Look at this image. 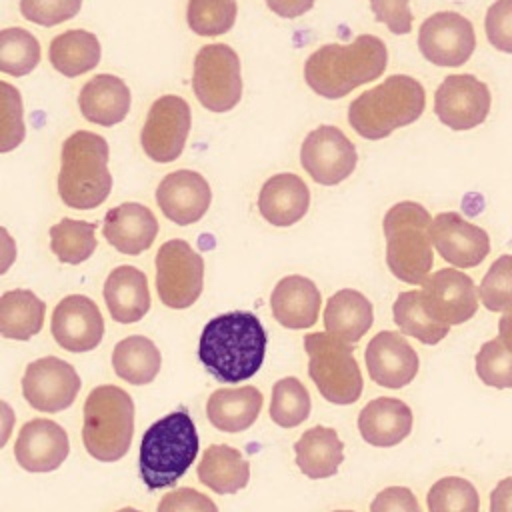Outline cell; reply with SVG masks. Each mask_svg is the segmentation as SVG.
<instances>
[{
    "instance_id": "cell-1",
    "label": "cell",
    "mask_w": 512,
    "mask_h": 512,
    "mask_svg": "<svg viewBox=\"0 0 512 512\" xmlns=\"http://www.w3.org/2000/svg\"><path fill=\"white\" fill-rule=\"evenodd\" d=\"M266 342V330L254 312H224L202 328L198 360L214 380L238 384L260 370Z\"/></svg>"
},
{
    "instance_id": "cell-2",
    "label": "cell",
    "mask_w": 512,
    "mask_h": 512,
    "mask_svg": "<svg viewBox=\"0 0 512 512\" xmlns=\"http://www.w3.org/2000/svg\"><path fill=\"white\" fill-rule=\"evenodd\" d=\"M388 64L386 44L360 34L348 44H324L304 62V82L322 98L336 100L380 78Z\"/></svg>"
},
{
    "instance_id": "cell-3",
    "label": "cell",
    "mask_w": 512,
    "mask_h": 512,
    "mask_svg": "<svg viewBox=\"0 0 512 512\" xmlns=\"http://www.w3.org/2000/svg\"><path fill=\"white\" fill-rule=\"evenodd\" d=\"M198 432L186 408L152 422L140 442L138 468L148 490L174 486L198 456Z\"/></svg>"
},
{
    "instance_id": "cell-4",
    "label": "cell",
    "mask_w": 512,
    "mask_h": 512,
    "mask_svg": "<svg viewBox=\"0 0 512 512\" xmlns=\"http://www.w3.org/2000/svg\"><path fill=\"white\" fill-rule=\"evenodd\" d=\"M426 106L424 86L408 74H392L348 106V124L366 140H382L416 122Z\"/></svg>"
},
{
    "instance_id": "cell-5",
    "label": "cell",
    "mask_w": 512,
    "mask_h": 512,
    "mask_svg": "<svg viewBox=\"0 0 512 512\" xmlns=\"http://www.w3.org/2000/svg\"><path fill=\"white\" fill-rule=\"evenodd\" d=\"M108 158V142L96 132L78 130L64 140L58 194L68 208L92 210L108 198L112 190Z\"/></svg>"
},
{
    "instance_id": "cell-6",
    "label": "cell",
    "mask_w": 512,
    "mask_h": 512,
    "mask_svg": "<svg viewBox=\"0 0 512 512\" xmlns=\"http://www.w3.org/2000/svg\"><path fill=\"white\" fill-rule=\"evenodd\" d=\"M430 212L412 200L396 202L382 220L388 270L402 282L422 286L434 264Z\"/></svg>"
},
{
    "instance_id": "cell-7",
    "label": "cell",
    "mask_w": 512,
    "mask_h": 512,
    "mask_svg": "<svg viewBox=\"0 0 512 512\" xmlns=\"http://www.w3.org/2000/svg\"><path fill=\"white\" fill-rule=\"evenodd\" d=\"M134 436V400L114 384L90 390L84 402L82 442L86 452L100 462L120 460Z\"/></svg>"
},
{
    "instance_id": "cell-8",
    "label": "cell",
    "mask_w": 512,
    "mask_h": 512,
    "mask_svg": "<svg viewBox=\"0 0 512 512\" xmlns=\"http://www.w3.org/2000/svg\"><path fill=\"white\" fill-rule=\"evenodd\" d=\"M304 350L308 354V376L324 400L346 406L360 398L364 380L354 358V344L324 330L306 334Z\"/></svg>"
},
{
    "instance_id": "cell-9",
    "label": "cell",
    "mask_w": 512,
    "mask_h": 512,
    "mask_svg": "<svg viewBox=\"0 0 512 512\" xmlns=\"http://www.w3.org/2000/svg\"><path fill=\"white\" fill-rule=\"evenodd\" d=\"M192 88L198 102L216 114L232 110L242 98L240 58L228 44H206L194 56Z\"/></svg>"
},
{
    "instance_id": "cell-10",
    "label": "cell",
    "mask_w": 512,
    "mask_h": 512,
    "mask_svg": "<svg viewBox=\"0 0 512 512\" xmlns=\"http://www.w3.org/2000/svg\"><path fill=\"white\" fill-rule=\"evenodd\" d=\"M156 290L164 306L190 308L204 288V260L180 238L164 242L156 252Z\"/></svg>"
},
{
    "instance_id": "cell-11",
    "label": "cell",
    "mask_w": 512,
    "mask_h": 512,
    "mask_svg": "<svg viewBox=\"0 0 512 512\" xmlns=\"http://www.w3.org/2000/svg\"><path fill=\"white\" fill-rule=\"evenodd\" d=\"M192 116L190 106L176 94H164L148 110L140 132L144 154L160 164L174 162L186 144Z\"/></svg>"
},
{
    "instance_id": "cell-12",
    "label": "cell",
    "mask_w": 512,
    "mask_h": 512,
    "mask_svg": "<svg viewBox=\"0 0 512 512\" xmlns=\"http://www.w3.org/2000/svg\"><path fill=\"white\" fill-rule=\"evenodd\" d=\"M300 164L322 186L344 182L358 164L356 146L336 126H318L306 134L300 146Z\"/></svg>"
},
{
    "instance_id": "cell-13",
    "label": "cell",
    "mask_w": 512,
    "mask_h": 512,
    "mask_svg": "<svg viewBox=\"0 0 512 512\" xmlns=\"http://www.w3.org/2000/svg\"><path fill=\"white\" fill-rule=\"evenodd\" d=\"M418 48L430 64L456 68L474 54L476 32L466 16L450 10L436 12L420 24Z\"/></svg>"
},
{
    "instance_id": "cell-14",
    "label": "cell",
    "mask_w": 512,
    "mask_h": 512,
    "mask_svg": "<svg viewBox=\"0 0 512 512\" xmlns=\"http://www.w3.org/2000/svg\"><path fill=\"white\" fill-rule=\"evenodd\" d=\"M82 380L72 364L58 356L32 360L22 376V394L26 402L40 412L56 414L72 406Z\"/></svg>"
},
{
    "instance_id": "cell-15",
    "label": "cell",
    "mask_w": 512,
    "mask_h": 512,
    "mask_svg": "<svg viewBox=\"0 0 512 512\" xmlns=\"http://www.w3.org/2000/svg\"><path fill=\"white\" fill-rule=\"evenodd\" d=\"M490 106L492 96L488 86L472 74L446 76L434 94L438 120L458 132L480 126L488 118Z\"/></svg>"
},
{
    "instance_id": "cell-16",
    "label": "cell",
    "mask_w": 512,
    "mask_h": 512,
    "mask_svg": "<svg viewBox=\"0 0 512 512\" xmlns=\"http://www.w3.org/2000/svg\"><path fill=\"white\" fill-rule=\"evenodd\" d=\"M428 312L442 324L468 322L478 312V290L472 278L458 268H440L422 284Z\"/></svg>"
},
{
    "instance_id": "cell-17",
    "label": "cell",
    "mask_w": 512,
    "mask_h": 512,
    "mask_svg": "<svg viewBox=\"0 0 512 512\" xmlns=\"http://www.w3.org/2000/svg\"><path fill=\"white\" fill-rule=\"evenodd\" d=\"M430 236L436 252L454 268H474L490 254V236L458 212H440L432 218Z\"/></svg>"
},
{
    "instance_id": "cell-18",
    "label": "cell",
    "mask_w": 512,
    "mask_h": 512,
    "mask_svg": "<svg viewBox=\"0 0 512 512\" xmlns=\"http://www.w3.org/2000/svg\"><path fill=\"white\" fill-rule=\"evenodd\" d=\"M50 332L60 348L68 352H90L102 342L104 318L92 298L68 294L52 312Z\"/></svg>"
},
{
    "instance_id": "cell-19",
    "label": "cell",
    "mask_w": 512,
    "mask_h": 512,
    "mask_svg": "<svg viewBox=\"0 0 512 512\" xmlns=\"http://www.w3.org/2000/svg\"><path fill=\"white\" fill-rule=\"evenodd\" d=\"M364 362L374 384L390 390L408 386L420 368L412 344L396 330H382L366 346Z\"/></svg>"
},
{
    "instance_id": "cell-20",
    "label": "cell",
    "mask_w": 512,
    "mask_h": 512,
    "mask_svg": "<svg viewBox=\"0 0 512 512\" xmlns=\"http://www.w3.org/2000/svg\"><path fill=\"white\" fill-rule=\"evenodd\" d=\"M70 452L66 430L48 418H32L22 424L16 442L14 458L18 466L32 474L56 470Z\"/></svg>"
},
{
    "instance_id": "cell-21",
    "label": "cell",
    "mask_w": 512,
    "mask_h": 512,
    "mask_svg": "<svg viewBox=\"0 0 512 512\" xmlns=\"http://www.w3.org/2000/svg\"><path fill=\"white\" fill-rule=\"evenodd\" d=\"M212 190L208 180L194 170H174L166 174L156 188V204L162 214L178 224L198 222L210 208Z\"/></svg>"
},
{
    "instance_id": "cell-22",
    "label": "cell",
    "mask_w": 512,
    "mask_h": 512,
    "mask_svg": "<svg viewBox=\"0 0 512 512\" xmlns=\"http://www.w3.org/2000/svg\"><path fill=\"white\" fill-rule=\"evenodd\" d=\"M102 234L120 254L138 256L154 244L158 220L148 206L140 202H124L106 212Z\"/></svg>"
},
{
    "instance_id": "cell-23",
    "label": "cell",
    "mask_w": 512,
    "mask_h": 512,
    "mask_svg": "<svg viewBox=\"0 0 512 512\" xmlns=\"http://www.w3.org/2000/svg\"><path fill=\"white\" fill-rule=\"evenodd\" d=\"M322 296L318 286L300 274L284 276L270 294V310L276 322L288 330L312 328L320 314Z\"/></svg>"
},
{
    "instance_id": "cell-24",
    "label": "cell",
    "mask_w": 512,
    "mask_h": 512,
    "mask_svg": "<svg viewBox=\"0 0 512 512\" xmlns=\"http://www.w3.org/2000/svg\"><path fill=\"white\" fill-rule=\"evenodd\" d=\"M308 208L310 190L306 182L292 172L274 174L260 188L258 212L272 226H292L306 216Z\"/></svg>"
},
{
    "instance_id": "cell-25",
    "label": "cell",
    "mask_w": 512,
    "mask_h": 512,
    "mask_svg": "<svg viewBox=\"0 0 512 512\" xmlns=\"http://www.w3.org/2000/svg\"><path fill=\"white\" fill-rule=\"evenodd\" d=\"M412 410L410 406L392 396H380L370 400L358 414L360 436L378 448H390L400 444L412 432Z\"/></svg>"
},
{
    "instance_id": "cell-26",
    "label": "cell",
    "mask_w": 512,
    "mask_h": 512,
    "mask_svg": "<svg viewBox=\"0 0 512 512\" xmlns=\"http://www.w3.org/2000/svg\"><path fill=\"white\" fill-rule=\"evenodd\" d=\"M102 294L114 322L134 324L150 310L148 278L136 266H116L108 274Z\"/></svg>"
},
{
    "instance_id": "cell-27",
    "label": "cell",
    "mask_w": 512,
    "mask_h": 512,
    "mask_svg": "<svg viewBox=\"0 0 512 512\" xmlns=\"http://www.w3.org/2000/svg\"><path fill=\"white\" fill-rule=\"evenodd\" d=\"M130 88L114 74H96L78 94V108L82 116L98 126H114L130 112Z\"/></svg>"
},
{
    "instance_id": "cell-28",
    "label": "cell",
    "mask_w": 512,
    "mask_h": 512,
    "mask_svg": "<svg viewBox=\"0 0 512 512\" xmlns=\"http://www.w3.org/2000/svg\"><path fill=\"white\" fill-rule=\"evenodd\" d=\"M264 396L256 386L218 388L206 402L208 422L222 432H244L260 416Z\"/></svg>"
},
{
    "instance_id": "cell-29",
    "label": "cell",
    "mask_w": 512,
    "mask_h": 512,
    "mask_svg": "<svg viewBox=\"0 0 512 512\" xmlns=\"http://www.w3.org/2000/svg\"><path fill=\"white\" fill-rule=\"evenodd\" d=\"M296 466L312 480L330 478L344 462V442L330 426H312L294 442Z\"/></svg>"
},
{
    "instance_id": "cell-30",
    "label": "cell",
    "mask_w": 512,
    "mask_h": 512,
    "mask_svg": "<svg viewBox=\"0 0 512 512\" xmlns=\"http://www.w3.org/2000/svg\"><path fill=\"white\" fill-rule=\"evenodd\" d=\"M374 322V306L358 290L334 292L324 308V328L348 344H356Z\"/></svg>"
},
{
    "instance_id": "cell-31",
    "label": "cell",
    "mask_w": 512,
    "mask_h": 512,
    "mask_svg": "<svg viewBox=\"0 0 512 512\" xmlns=\"http://www.w3.org/2000/svg\"><path fill=\"white\" fill-rule=\"evenodd\" d=\"M198 480L216 494H236L250 480V462L228 444H210L198 462Z\"/></svg>"
},
{
    "instance_id": "cell-32",
    "label": "cell",
    "mask_w": 512,
    "mask_h": 512,
    "mask_svg": "<svg viewBox=\"0 0 512 512\" xmlns=\"http://www.w3.org/2000/svg\"><path fill=\"white\" fill-rule=\"evenodd\" d=\"M100 56L102 48L96 34L78 28L54 36L48 48L50 64L54 66L56 72L68 78H76L96 68Z\"/></svg>"
},
{
    "instance_id": "cell-33",
    "label": "cell",
    "mask_w": 512,
    "mask_h": 512,
    "mask_svg": "<svg viewBox=\"0 0 512 512\" xmlns=\"http://www.w3.org/2000/svg\"><path fill=\"white\" fill-rule=\"evenodd\" d=\"M162 366L158 346L140 334L122 338L112 350V368L128 384L144 386L154 382Z\"/></svg>"
},
{
    "instance_id": "cell-34",
    "label": "cell",
    "mask_w": 512,
    "mask_h": 512,
    "mask_svg": "<svg viewBox=\"0 0 512 512\" xmlns=\"http://www.w3.org/2000/svg\"><path fill=\"white\" fill-rule=\"evenodd\" d=\"M46 304L24 288L8 290L0 298V334L10 340H30L44 326Z\"/></svg>"
},
{
    "instance_id": "cell-35",
    "label": "cell",
    "mask_w": 512,
    "mask_h": 512,
    "mask_svg": "<svg viewBox=\"0 0 512 512\" xmlns=\"http://www.w3.org/2000/svg\"><path fill=\"white\" fill-rule=\"evenodd\" d=\"M394 324L402 334L420 340L426 346H434L444 340L450 332L448 324L438 322L424 304V294L420 290L400 292L392 304Z\"/></svg>"
},
{
    "instance_id": "cell-36",
    "label": "cell",
    "mask_w": 512,
    "mask_h": 512,
    "mask_svg": "<svg viewBox=\"0 0 512 512\" xmlns=\"http://www.w3.org/2000/svg\"><path fill=\"white\" fill-rule=\"evenodd\" d=\"M50 250L64 264H82L96 250V224L62 218L50 228Z\"/></svg>"
},
{
    "instance_id": "cell-37",
    "label": "cell",
    "mask_w": 512,
    "mask_h": 512,
    "mask_svg": "<svg viewBox=\"0 0 512 512\" xmlns=\"http://www.w3.org/2000/svg\"><path fill=\"white\" fill-rule=\"evenodd\" d=\"M310 408V394L298 378L286 376L272 386V400L268 412L272 422L280 428H294L302 424L310 416Z\"/></svg>"
},
{
    "instance_id": "cell-38",
    "label": "cell",
    "mask_w": 512,
    "mask_h": 512,
    "mask_svg": "<svg viewBox=\"0 0 512 512\" xmlns=\"http://www.w3.org/2000/svg\"><path fill=\"white\" fill-rule=\"evenodd\" d=\"M40 62V42L24 28H4L0 32V72L26 76Z\"/></svg>"
},
{
    "instance_id": "cell-39",
    "label": "cell",
    "mask_w": 512,
    "mask_h": 512,
    "mask_svg": "<svg viewBox=\"0 0 512 512\" xmlns=\"http://www.w3.org/2000/svg\"><path fill=\"white\" fill-rule=\"evenodd\" d=\"M428 512H480L476 486L462 476L436 480L426 494Z\"/></svg>"
},
{
    "instance_id": "cell-40",
    "label": "cell",
    "mask_w": 512,
    "mask_h": 512,
    "mask_svg": "<svg viewBox=\"0 0 512 512\" xmlns=\"http://www.w3.org/2000/svg\"><path fill=\"white\" fill-rule=\"evenodd\" d=\"M238 14L236 0H188L186 20L198 36H220L228 32Z\"/></svg>"
},
{
    "instance_id": "cell-41",
    "label": "cell",
    "mask_w": 512,
    "mask_h": 512,
    "mask_svg": "<svg viewBox=\"0 0 512 512\" xmlns=\"http://www.w3.org/2000/svg\"><path fill=\"white\" fill-rule=\"evenodd\" d=\"M478 296L490 312H512V254H502L488 266Z\"/></svg>"
},
{
    "instance_id": "cell-42",
    "label": "cell",
    "mask_w": 512,
    "mask_h": 512,
    "mask_svg": "<svg viewBox=\"0 0 512 512\" xmlns=\"http://www.w3.org/2000/svg\"><path fill=\"white\" fill-rule=\"evenodd\" d=\"M476 376L490 388H512V352L500 338H492L480 346L474 356Z\"/></svg>"
},
{
    "instance_id": "cell-43",
    "label": "cell",
    "mask_w": 512,
    "mask_h": 512,
    "mask_svg": "<svg viewBox=\"0 0 512 512\" xmlns=\"http://www.w3.org/2000/svg\"><path fill=\"white\" fill-rule=\"evenodd\" d=\"M0 152L14 150L26 134L22 120V98L20 92L8 82H0Z\"/></svg>"
},
{
    "instance_id": "cell-44",
    "label": "cell",
    "mask_w": 512,
    "mask_h": 512,
    "mask_svg": "<svg viewBox=\"0 0 512 512\" xmlns=\"http://www.w3.org/2000/svg\"><path fill=\"white\" fill-rule=\"evenodd\" d=\"M82 0H20V14L38 26H56L74 18Z\"/></svg>"
},
{
    "instance_id": "cell-45",
    "label": "cell",
    "mask_w": 512,
    "mask_h": 512,
    "mask_svg": "<svg viewBox=\"0 0 512 512\" xmlns=\"http://www.w3.org/2000/svg\"><path fill=\"white\" fill-rule=\"evenodd\" d=\"M488 42L504 54H512V0H496L484 16Z\"/></svg>"
},
{
    "instance_id": "cell-46",
    "label": "cell",
    "mask_w": 512,
    "mask_h": 512,
    "mask_svg": "<svg viewBox=\"0 0 512 512\" xmlns=\"http://www.w3.org/2000/svg\"><path fill=\"white\" fill-rule=\"evenodd\" d=\"M156 512H218V506L206 494L184 486L166 492L160 498Z\"/></svg>"
},
{
    "instance_id": "cell-47",
    "label": "cell",
    "mask_w": 512,
    "mask_h": 512,
    "mask_svg": "<svg viewBox=\"0 0 512 512\" xmlns=\"http://www.w3.org/2000/svg\"><path fill=\"white\" fill-rule=\"evenodd\" d=\"M376 22L384 24L392 34H408L412 30L414 16L410 12V0H368Z\"/></svg>"
},
{
    "instance_id": "cell-48",
    "label": "cell",
    "mask_w": 512,
    "mask_h": 512,
    "mask_svg": "<svg viewBox=\"0 0 512 512\" xmlns=\"http://www.w3.org/2000/svg\"><path fill=\"white\" fill-rule=\"evenodd\" d=\"M370 512H422V508L410 488L388 486L374 496Z\"/></svg>"
},
{
    "instance_id": "cell-49",
    "label": "cell",
    "mask_w": 512,
    "mask_h": 512,
    "mask_svg": "<svg viewBox=\"0 0 512 512\" xmlns=\"http://www.w3.org/2000/svg\"><path fill=\"white\" fill-rule=\"evenodd\" d=\"M266 6L280 18H298L312 10L316 0H264Z\"/></svg>"
},
{
    "instance_id": "cell-50",
    "label": "cell",
    "mask_w": 512,
    "mask_h": 512,
    "mask_svg": "<svg viewBox=\"0 0 512 512\" xmlns=\"http://www.w3.org/2000/svg\"><path fill=\"white\" fill-rule=\"evenodd\" d=\"M488 512H512V476L502 478L490 490V508Z\"/></svg>"
},
{
    "instance_id": "cell-51",
    "label": "cell",
    "mask_w": 512,
    "mask_h": 512,
    "mask_svg": "<svg viewBox=\"0 0 512 512\" xmlns=\"http://www.w3.org/2000/svg\"><path fill=\"white\" fill-rule=\"evenodd\" d=\"M498 338L512 352V312H504L498 320Z\"/></svg>"
},
{
    "instance_id": "cell-52",
    "label": "cell",
    "mask_w": 512,
    "mask_h": 512,
    "mask_svg": "<svg viewBox=\"0 0 512 512\" xmlns=\"http://www.w3.org/2000/svg\"><path fill=\"white\" fill-rule=\"evenodd\" d=\"M116 512H140L138 508H132V506H124V508H120V510H116Z\"/></svg>"
},
{
    "instance_id": "cell-53",
    "label": "cell",
    "mask_w": 512,
    "mask_h": 512,
    "mask_svg": "<svg viewBox=\"0 0 512 512\" xmlns=\"http://www.w3.org/2000/svg\"><path fill=\"white\" fill-rule=\"evenodd\" d=\"M334 512H354V510H334Z\"/></svg>"
}]
</instances>
